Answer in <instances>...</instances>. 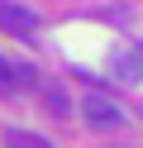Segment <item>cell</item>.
<instances>
[{
    "label": "cell",
    "instance_id": "1",
    "mask_svg": "<svg viewBox=\"0 0 143 148\" xmlns=\"http://www.w3.org/2000/svg\"><path fill=\"white\" fill-rule=\"evenodd\" d=\"M81 119H86L91 129H100V134H110V129H119V124H124V110H119V100H114V96L91 91V96L81 100Z\"/></svg>",
    "mask_w": 143,
    "mask_h": 148
},
{
    "label": "cell",
    "instance_id": "2",
    "mask_svg": "<svg viewBox=\"0 0 143 148\" xmlns=\"http://www.w3.org/2000/svg\"><path fill=\"white\" fill-rule=\"evenodd\" d=\"M110 72H114L119 86H143V48L119 43V48L110 53Z\"/></svg>",
    "mask_w": 143,
    "mask_h": 148
},
{
    "label": "cell",
    "instance_id": "3",
    "mask_svg": "<svg viewBox=\"0 0 143 148\" xmlns=\"http://www.w3.org/2000/svg\"><path fill=\"white\" fill-rule=\"evenodd\" d=\"M38 86V72L29 62H14V58H0V96H24V91Z\"/></svg>",
    "mask_w": 143,
    "mask_h": 148
},
{
    "label": "cell",
    "instance_id": "4",
    "mask_svg": "<svg viewBox=\"0 0 143 148\" xmlns=\"http://www.w3.org/2000/svg\"><path fill=\"white\" fill-rule=\"evenodd\" d=\"M0 29H5V34H14V38L38 34V14L29 10V5H10V0H0Z\"/></svg>",
    "mask_w": 143,
    "mask_h": 148
},
{
    "label": "cell",
    "instance_id": "5",
    "mask_svg": "<svg viewBox=\"0 0 143 148\" xmlns=\"http://www.w3.org/2000/svg\"><path fill=\"white\" fill-rule=\"evenodd\" d=\"M43 110H48L53 119H67V115H72V100H67V91H62V86H43Z\"/></svg>",
    "mask_w": 143,
    "mask_h": 148
},
{
    "label": "cell",
    "instance_id": "6",
    "mask_svg": "<svg viewBox=\"0 0 143 148\" xmlns=\"http://www.w3.org/2000/svg\"><path fill=\"white\" fill-rule=\"evenodd\" d=\"M5 143H10V148H53L43 134H34V129H10V134H5Z\"/></svg>",
    "mask_w": 143,
    "mask_h": 148
}]
</instances>
